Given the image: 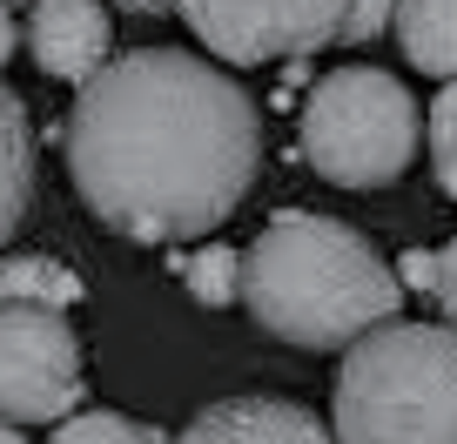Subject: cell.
<instances>
[{"label":"cell","instance_id":"8","mask_svg":"<svg viewBox=\"0 0 457 444\" xmlns=\"http://www.w3.org/2000/svg\"><path fill=\"white\" fill-rule=\"evenodd\" d=\"M175 444H337V431H323L289 398H222L188 417Z\"/></svg>","mask_w":457,"mask_h":444},{"label":"cell","instance_id":"1","mask_svg":"<svg viewBox=\"0 0 457 444\" xmlns=\"http://www.w3.org/2000/svg\"><path fill=\"white\" fill-rule=\"evenodd\" d=\"M262 162L256 101L202 54L135 47L81 81L68 175L101 230L129 243H195L243 209Z\"/></svg>","mask_w":457,"mask_h":444},{"label":"cell","instance_id":"3","mask_svg":"<svg viewBox=\"0 0 457 444\" xmlns=\"http://www.w3.org/2000/svg\"><path fill=\"white\" fill-rule=\"evenodd\" d=\"M337 444H457V330L377 323L337 377Z\"/></svg>","mask_w":457,"mask_h":444},{"label":"cell","instance_id":"4","mask_svg":"<svg viewBox=\"0 0 457 444\" xmlns=\"http://www.w3.org/2000/svg\"><path fill=\"white\" fill-rule=\"evenodd\" d=\"M424 115L384 68H337L303 101V155L337 188H384L417 162Z\"/></svg>","mask_w":457,"mask_h":444},{"label":"cell","instance_id":"12","mask_svg":"<svg viewBox=\"0 0 457 444\" xmlns=\"http://www.w3.org/2000/svg\"><path fill=\"white\" fill-rule=\"evenodd\" d=\"M182 283H188V297H195V303L222 310V303L243 297V256L222 249V243H209V249H195V256L182 263Z\"/></svg>","mask_w":457,"mask_h":444},{"label":"cell","instance_id":"17","mask_svg":"<svg viewBox=\"0 0 457 444\" xmlns=\"http://www.w3.org/2000/svg\"><path fill=\"white\" fill-rule=\"evenodd\" d=\"M397 270H403L397 283H411V289H437V249H411Z\"/></svg>","mask_w":457,"mask_h":444},{"label":"cell","instance_id":"14","mask_svg":"<svg viewBox=\"0 0 457 444\" xmlns=\"http://www.w3.org/2000/svg\"><path fill=\"white\" fill-rule=\"evenodd\" d=\"M430 169H437L444 196L457 202V81H444V95L430 101Z\"/></svg>","mask_w":457,"mask_h":444},{"label":"cell","instance_id":"19","mask_svg":"<svg viewBox=\"0 0 457 444\" xmlns=\"http://www.w3.org/2000/svg\"><path fill=\"white\" fill-rule=\"evenodd\" d=\"M129 14H169V0H121Z\"/></svg>","mask_w":457,"mask_h":444},{"label":"cell","instance_id":"11","mask_svg":"<svg viewBox=\"0 0 457 444\" xmlns=\"http://www.w3.org/2000/svg\"><path fill=\"white\" fill-rule=\"evenodd\" d=\"M0 303H41V310H74L81 276L61 256H7L0 263Z\"/></svg>","mask_w":457,"mask_h":444},{"label":"cell","instance_id":"10","mask_svg":"<svg viewBox=\"0 0 457 444\" xmlns=\"http://www.w3.org/2000/svg\"><path fill=\"white\" fill-rule=\"evenodd\" d=\"M397 41L411 68L457 81V0H397Z\"/></svg>","mask_w":457,"mask_h":444},{"label":"cell","instance_id":"20","mask_svg":"<svg viewBox=\"0 0 457 444\" xmlns=\"http://www.w3.org/2000/svg\"><path fill=\"white\" fill-rule=\"evenodd\" d=\"M0 444H28V438L14 431V417H0Z\"/></svg>","mask_w":457,"mask_h":444},{"label":"cell","instance_id":"18","mask_svg":"<svg viewBox=\"0 0 457 444\" xmlns=\"http://www.w3.org/2000/svg\"><path fill=\"white\" fill-rule=\"evenodd\" d=\"M14 47H21V28H14V14H7V0H0V68L14 61Z\"/></svg>","mask_w":457,"mask_h":444},{"label":"cell","instance_id":"15","mask_svg":"<svg viewBox=\"0 0 457 444\" xmlns=\"http://www.w3.org/2000/svg\"><path fill=\"white\" fill-rule=\"evenodd\" d=\"M390 21H397V0H350V7H343V34H337V41L343 47H363V41H377Z\"/></svg>","mask_w":457,"mask_h":444},{"label":"cell","instance_id":"7","mask_svg":"<svg viewBox=\"0 0 457 444\" xmlns=\"http://www.w3.org/2000/svg\"><path fill=\"white\" fill-rule=\"evenodd\" d=\"M108 47H114V21L101 0H34L28 14V54L41 61V74L54 81H95L108 68Z\"/></svg>","mask_w":457,"mask_h":444},{"label":"cell","instance_id":"16","mask_svg":"<svg viewBox=\"0 0 457 444\" xmlns=\"http://www.w3.org/2000/svg\"><path fill=\"white\" fill-rule=\"evenodd\" d=\"M430 297L444 303V323L457 330V236H451V243L437 249V289H430Z\"/></svg>","mask_w":457,"mask_h":444},{"label":"cell","instance_id":"5","mask_svg":"<svg viewBox=\"0 0 457 444\" xmlns=\"http://www.w3.org/2000/svg\"><path fill=\"white\" fill-rule=\"evenodd\" d=\"M81 404V344L68 310L0 303V417L14 424H61Z\"/></svg>","mask_w":457,"mask_h":444},{"label":"cell","instance_id":"2","mask_svg":"<svg viewBox=\"0 0 457 444\" xmlns=\"http://www.w3.org/2000/svg\"><path fill=\"white\" fill-rule=\"evenodd\" d=\"M243 303L270 337L296 350H350L397 316L403 283L350 222L283 209L243 249Z\"/></svg>","mask_w":457,"mask_h":444},{"label":"cell","instance_id":"6","mask_svg":"<svg viewBox=\"0 0 457 444\" xmlns=\"http://www.w3.org/2000/svg\"><path fill=\"white\" fill-rule=\"evenodd\" d=\"M343 7L350 0H169V14H182L188 34L236 68L329 47L343 34Z\"/></svg>","mask_w":457,"mask_h":444},{"label":"cell","instance_id":"13","mask_svg":"<svg viewBox=\"0 0 457 444\" xmlns=\"http://www.w3.org/2000/svg\"><path fill=\"white\" fill-rule=\"evenodd\" d=\"M47 444H162V431L135 424V417H121V411H74V417L54 424Z\"/></svg>","mask_w":457,"mask_h":444},{"label":"cell","instance_id":"9","mask_svg":"<svg viewBox=\"0 0 457 444\" xmlns=\"http://www.w3.org/2000/svg\"><path fill=\"white\" fill-rule=\"evenodd\" d=\"M28 202H34V121L28 101L0 81V249L28 222Z\"/></svg>","mask_w":457,"mask_h":444}]
</instances>
